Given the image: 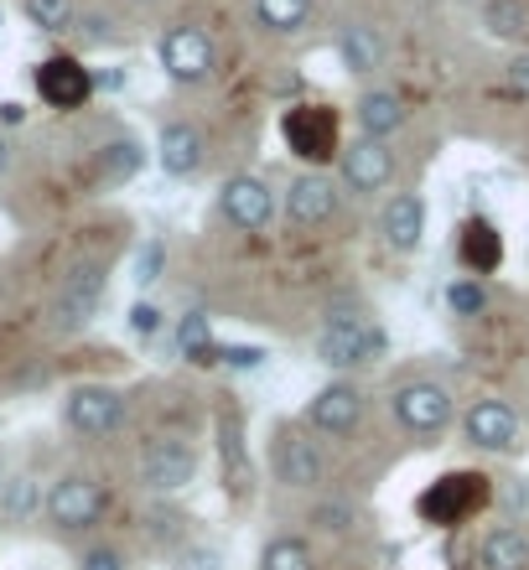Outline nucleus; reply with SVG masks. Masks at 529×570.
<instances>
[{
  "label": "nucleus",
  "instance_id": "1",
  "mask_svg": "<svg viewBox=\"0 0 529 570\" xmlns=\"http://www.w3.org/2000/svg\"><path fill=\"white\" fill-rule=\"evenodd\" d=\"M317 363H327L333 374H353V368H369L390 353V332L379 316H363V312H337L322 322L317 332Z\"/></svg>",
  "mask_w": 529,
  "mask_h": 570
},
{
  "label": "nucleus",
  "instance_id": "2",
  "mask_svg": "<svg viewBox=\"0 0 529 570\" xmlns=\"http://www.w3.org/2000/svg\"><path fill=\"white\" fill-rule=\"evenodd\" d=\"M493 503V482L483 472H447L415 498V513H421L431 529H462L468 519Z\"/></svg>",
  "mask_w": 529,
  "mask_h": 570
},
{
  "label": "nucleus",
  "instance_id": "3",
  "mask_svg": "<svg viewBox=\"0 0 529 570\" xmlns=\"http://www.w3.org/2000/svg\"><path fill=\"white\" fill-rule=\"evenodd\" d=\"M390 415L394 425L415 441H437L457 415V400L441 379H400L390 390Z\"/></svg>",
  "mask_w": 529,
  "mask_h": 570
},
{
  "label": "nucleus",
  "instance_id": "4",
  "mask_svg": "<svg viewBox=\"0 0 529 570\" xmlns=\"http://www.w3.org/2000/svg\"><path fill=\"white\" fill-rule=\"evenodd\" d=\"M271 478L286 493H317L322 482H327V456H322V446L312 441L306 425L281 421L271 431Z\"/></svg>",
  "mask_w": 529,
  "mask_h": 570
},
{
  "label": "nucleus",
  "instance_id": "5",
  "mask_svg": "<svg viewBox=\"0 0 529 570\" xmlns=\"http://www.w3.org/2000/svg\"><path fill=\"white\" fill-rule=\"evenodd\" d=\"M109 498H105V482L89 478V472H62L52 488H47V529H58V534H89L99 529L105 519Z\"/></svg>",
  "mask_w": 529,
  "mask_h": 570
},
{
  "label": "nucleus",
  "instance_id": "6",
  "mask_svg": "<svg viewBox=\"0 0 529 570\" xmlns=\"http://www.w3.org/2000/svg\"><path fill=\"white\" fill-rule=\"evenodd\" d=\"M281 140L291 146V156H302L317 171L333 156H343V120L333 105H291L281 115Z\"/></svg>",
  "mask_w": 529,
  "mask_h": 570
},
{
  "label": "nucleus",
  "instance_id": "7",
  "mask_svg": "<svg viewBox=\"0 0 529 570\" xmlns=\"http://www.w3.org/2000/svg\"><path fill=\"white\" fill-rule=\"evenodd\" d=\"M156 58H161V73L177 83V89H197V83H208L213 68H218V47L203 27L193 21H177L156 37Z\"/></svg>",
  "mask_w": 529,
  "mask_h": 570
},
{
  "label": "nucleus",
  "instance_id": "8",
  "mask_svg": "<svg viewBox=\"0 0 529 570\" xmlns=\"http://www.w3.org/2000/svg\"><path fill=\"white\" fill-rule=\"evenodd\" d=\"M125 394L115 384H74L68 400H62V425L78 435V441H109V435L125 431Z\"/></svg>",
  "mask_w": 529,
  "mask_h": 570
},
{
  "label": "nucleus",
  "instance_id": "9",
  "mask_svg": "<svg viewBox=\"0 0 529 570\" xmlns=\"http://www.w3.org/2000/svg\"><path fill=\"white\" fill-rule=\"evenodd\" d=\"M363 410H369V394L353 379H333V384H322L306 400V431L327 435V441H343V435H353L363 425Z\"/></svg>",
  "mask_w": 529,
  "mask_h": 570
},
{
  "label": "nucleus",
  "instance_id": "10",
  "mask_svg": "<svg viewBox=\"0 0 529 570\" xmlns=\"http://www.w3.org/2000/svg\"><path fill=\"white\" fill-rule=\"evenodd\" d=\"M462 441L478 451H499V456H515L525 446V425H519V410L509 400H472L468 415H462Z\"/></svg>",
  "mask_w": 529,
  "mask_h": 570
},
{
  "label": "nucleus",
  "instance_id": "11",
  "mask_svg": "<svg viewBox=\"0 0 529 570\" xmlns=\"http://www.w3.org/2000/svg\"><path fill=\"white\" fill-rule=\"evenodd\" d=\"M281 213L291 228H322L343 213V181H333L327 171H302L291 177V187L281 193Z\"/></svg>",
  "mask_w": 529,
  "mask_h": 570
},
{
  "label": "nucleus",
  "instance_id": "12",
  "mask_svg": "<svg viewBox=\"0 0 529 570\" xmlns=\"http://www.w3.org/2000/svg\"><path fill=\"white\" fill-rule=\"evenodd\" d=\"M394 171H400V161H394L390 140L359 136L353 146H343V156H337V177H343V193H353V197L390 193Z\"/></svg>",
  "mask_w": 529,
  "mask_h": 570
},
{
  "label": "nucleus",
  "instance_id": "13",
  "mask_svg": "<svg viewBox=\"0 0 529 570\" xmlns=\"http://www.w3.org/2000/svg\"><path fill=\"white\" fill-rule=\"evenodd\" d=\"M193 478H197V451L182 435L146 441V451H140V482H146V493H156V498L182 493Z\"/></svg>",
  "mask_w": 529,
  "mask_h": 570
},
{
  "label": "nucleus",
  "instance_id": "14",
  "mask_svg": "<svg viewBox=\"0 0 529 570\" xmlns=\"http://www.w3.org/2000/svg\"><path fill=\"white\" fill-rule=\"evenodd\" d=\"M275 193L271 181L255 177V171H234V177L218 187V213H224L234 228H244V234H259V228H271L275 218Z\"/></svg>",
  "mask_w": 529,
  "mask_h": 570
},
{
  "label": "nucleus",
  "instance_id": "15",
  "mask_svg": "<svg viewBox=\"0 0 529 570\" xmlns=\"http://www.w3.org/2000/svg\"><path fill=\"white\" fill-rule=\"evenodd\" d=\"M31 83L42 94V105H52V109H84L94 99V89H99L94 68H84V58H68V52L37 62Z\"/></svg>",
  "mask_w": 529,
  "mask_h": 570
},
{
  "label": "nucleus",
  "instance_id": "16",
  "mask_svg": "<svg viewBox=\"0 0 529 570\" xmlns=\"http://www.w3.org/2000/svg\"><path fill=\"white\" fill-rule=\"evenodd\" d=\"M105 275H109L105 259H89V265H78V271L68 275V285H62L58 301H52V332L89 327L94 312H99V301H105Z\"/></svg>",
  "mask_w": 529,
  "mask_h": 570
},
{
  "label": "nucleus",
  "instance_id": "17",
  "mask_svg": "<svg viewBox=\"0 0 529 570\" xmlns=\"http://www.w3.org/2000/svg\"><path fill=\"white\" fill-rule=\"evenodd\" d=\"M213 451H218V472H224L228 493H244V478H249V431H244V410L228 394L213 410Z\"/></svg>",
  "mask_w": 529,
  "mask_h": 570
},
{
  "label": "nucleus",
  "instance_id": "18",
  "mask_svg": "<svg viewBox=\"0 0 529 570\" xmlns=\"http://www.w3.org/2000/svg\"><path fill=\"white\" fill-rule=\"evenodd\" d=\"M379 239L394 255H415L425 244V197L421 193H390L379 208Z\"/></svg>",
  "mask_w": 529,
  "mask_h": 570
},
{
  "label": "nucleus",
  "instance_id": "19",
  "mask_svg": "<svg viewBox=\"0 0 529 570\" xmlns=\"http://www.w3.org/2000/svg\"><path fill=\"white\" fill-rule=\"evenodd\" d=\"M156 161H161V171L167 177H197L203 171V161H208V140H203V130L187 120H167L161 125V136H156Z\"/></svg>",
  "mask_w": 529,
  "mask_h": 570
},
{
  "label": "nucleus",
  "instance_id": "20",
  "mask_svg": "<svg viewBox=\"0 0 529 570\" xmlns=\"http://www.w3.org/2000/svg\"><path fill=\"white\" fill-rule=\"evenodd\" d=\"M457 259H462V271L468 275H493L503 265V234L493 218H483V213H472L468 224L457 228Z\"/></svg>",
  "mask_w": 529,
  "mask_h": 570
},
{
  "label": "nucleus",
  "instance_id": "21",
  "mask_svg": "<svg viewBox=\"0 0 529 570\" xmlns=\"http://www.w3.org/2000/svg\"><path fill=\"white\" fill-rule=\"evenodd\" d=\"M337 58L353 78H374L390 58V42H384V31L374 21H343L337 27Z\"/></svg>",
  "mask_w": 529,
  "mask_h": 570
},
{
  "label": "nucleus",
  "instance_id": "22",
  "mask_svg": "<svg viewBox=\"0 0 529 570\" xmlns=\"http://www.w3.org/2000/svg\"><path fill=\"white\" fill-rule=\"evenodd\" d=\"M353 120H359V130L369 140H390L394 130H405L410 109H405V99H400L394 89H363L359 105H353Z\"/></svg>",
  "mask_w": 529,
  "mask_h": 570
},
{
  "label": "nucleus",
  "instance_id": "23",
  "mask_svg": "<svg viewBox=\"0 0 529 570\" xmlns=\"http://www.w3.org/2000/svg\"><path fill=\"white\" fill-rule=\"evenodd\" d=\"M478 566L483 570H529V534L515 524H493L478 540Z\"/></svg>",
  "mask_w": 529,
  "mask_h": 570
},
{
  "label": "nucleus",
  "instance_id": "24",
  "mask_svg": "<svg viewBox=\"0 0 529 570\" xmlns=\"http://www.w3.org/2000/svg\"><path fill=\"white\" fill-rule=\"evenodd\" d=\"M146 166V146L136 136H120L99 150V187H125L130 177H140Z\"/></svg>",
  "mask_w": 529,
  "mask_h": 570
},
{
  "label": "nucleus",
  "instance_id": "25",
  "mask_svg": "<svg viewBox=\"0 0 529 570\" xmlns=\"http://www.w3.org/2000/svg\"><path fill=\"white\" fill-rule=\"evenodd\" d=\"M312 11H317V0H255V21L271 37H296L312 21Z\"/></svg>",
  "mask_w": 529,
  "mask_h": 570
},
{
  "label": "nucleus",
  "instance_id": "26",
  "mask_svg": "<svg viewBox=\"0 0 529 570\" xmlns=\"http://www.w3.org/2000/svg\"><path fill=\"white\" fill-rule=\"evenodd\" d=\"M172 337H177V353L187 363H193V368H203V358H208V347L218 343V337H213V316L203 312V306H193V312H182L177 316V327H172Z\"/></svg>",
  "mask_w": 529,
  "mask_h": 570
},
{
  "label": "nucleus",
  "instance_id": "27",
  "mask_svg": "<svg viewBox=\"0 0 529 570\" xmlns=\"http://www.w3.org/2000/svg\"><path fill=\"white\" fill-rule=\"evenodd\" d=\"M483 31L503 37V42H519L529 31V6L525 0H483Z\"/></svg>",
  "mask_w": 529,
  "mask_h": 570
},
{
  "label": "nucleus",
  "instance_id": "28",
  "mask_svg": "<svg viewBox=\"0 0 529 570\" xmlns=\"http://www.w3.org/2000/svg\"><path fill=\"white\" fill-rule=\"evenodd\" d=\"M259 570H317V560H312L306 540H296V534H275V540L259 550Z\"/></svg>",
  "mask_w": 529,
  "mask_h": 570
},
{
  "label": "nucleus",
  "instance_id": "29",
  "mask_svg": "<svg viewBox=\"0 0 529 570\" xmlns=\"http://www.w3.org/2000/svg\"><path fill=\"white\" fill-rule=\"evenodd\" d=\"M265 347H239V343H213L208 358H203V368H234V374H255V368H265Z\"/></svg>",
  "mask_w": 529,
  "mask_h": 570
},
{
  "label": "nucleus",
  "instance_id": "30",
  "mask_svg": "<svg viewBox=\"0 0 529 570\" xmlns=\"http://www.w3.org/2000/svg\"><path fill=\"white\" fill-rule=\"evenodd\" d=\"M21 16H27L37 31H68L78 6L74 0H21Z\"/></svg>",
  "mask_w": 529,
  "mask_h": 570
},
{
  "label": "nucleus",
  "instance_id": "31",
  "mask_svg": "<svg viewBox=\"0 0 529 570\" xmlns=\"http://www.w3.org/2000/svg\"><path fill=\"white\" fill-rule=\"evenodd\" d=\"M447 306H452V316H483L488 312V285L478 281V275H457V281L447 285Z\"/></svg>",
  "mask_w": 529,
  "mask_h": 570
},
{
  "label": "nucleus",
  "instance_id": "32",
  "mask_svg": "<svg viewBox=\"0 0 529 570\" xmlns=\"http://www.w3.org/2000/svg\"><path fill=\"white\" fill-rule=\"evenodd\" d=\"M31 509H37V482L31 478H6V488H0V513L6 519H31Z\"/></svg>",
  "mask_w": 529,
  "mask_h": 570
},
{
  "label": "nucleus",
  "instance_id": "33",
  "mask_svg": "<svg viewBox=\"0 0 529 570\" xmlns=\"http://www.w3.org/2000/svg\"><path fill=\"white\" fill-rule=\"evenodd\" d=\"M74 570H130V560H125L120 544H84Z\"/></svg>",
  "mask_w": 529,
  "mask_h": 570
},
{
  "label": "nucleus",
  "instance_id": "34",
  "mask_svg": "<svg viewBox=\"0 0 529 570\" xmlns=\"http://www.w3.org/2000/svg\"><path fill=\"white\" fill-rule=\"evenodd\" d=\"M312 519H317L322 534H349V529H353V509H349V503H317V513H312Z\"/></svg>",
  "mask_w": 529,
  "mask_h": 570
},
{
  "label": "nucleus",
  "instance_id": "35",
  "mask_svg": "<svg viewBox=\"0 0 529 570\" xmlns=\"http://www.w3.org/2000/svg\"><path fill=\"white\" fill-rule=\"evenodd\" d=\"M161 322H167V312H161V306H151V301H136V306H130V327H136L140 337L161 332Z\"/></svg>",
  "mask_w": 529,
  "mask_h": 570
},
{
  "label": "nucleus",
  "instance_id": "36",
  "mask_svg": "<svg viewBox=\"0 0 529 570\" xmlns=\"http://www.w3.org/2000/svg\"><path fill=\"white\" fill-rule=\"evenodd\" d=\"M503 78H509V89H515L519 99H529V52H515L509 68H503Z\"/></svg>",
  "mask_w": 529,
  "mask_h": 570
},
{
  "label": "nucleus",
  "instance_id": "37",
  "mask_svg": "<svg viewBox=\"0 0 529 570\" xmlns=\"http://www.w3.org/2000/svg\"><path fill=\"white\" fill-rule=\"evenodd\" d=\"M161 259H167V244H146V255H140V275H136V281H140V285L161 281Z\"/></svg>",
  "mask_w": 529,
  "mask_h": 570
},
{
  "label": "nucleus",
  "instance_id": "38",
  "mask_svg": "<svg viewBox=\"0 0 529 570\" xmlns=\"http://www.w3.org/2000/svg\"><path fill=\"white\" fill-rule=\"evenodd\" d=\"M6 171H11V140L0 136V177H6Z\"/></svg>",
  "mask_w": 529,
  "mask_h": 570
},
{
  "label": "nucleus",
  "instance_id": "39",
  "mask_svg": "<svg viewBox=\"0 0 529 570\" xmlns=\"http://www.w3.org/2000/svg\"><path fill=\"white\" fill-rule=\"evenodd\" d=\"M0 488H6V462H0Z\"/></svg>",
  "mask_w": 529,
  "mask_h": 570
},
{
  "label": "nucleus",
  "instance_id": "40",
  "mask_svg": "<svg viewBox=\"0 0 529 570\" xmlns=\"http://www.w3.org/2000/svg\"><path fill=\"white\" fill-rule=\"evenodd\" d=\"M140 6H146V0H140Z\"/></svg>",
  "mask_w": 529,
  "mask_h": 570
}]
</instances>
